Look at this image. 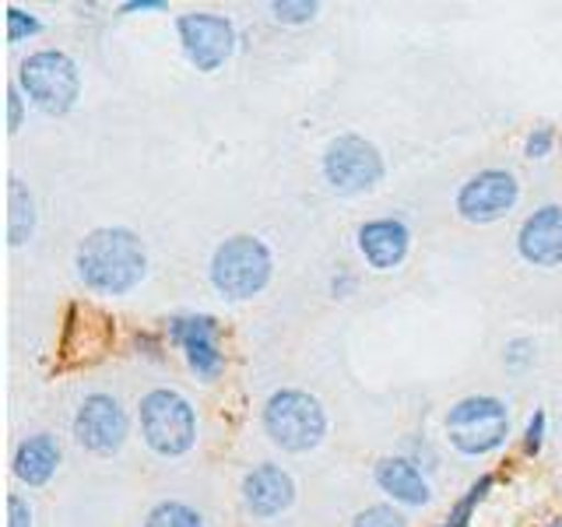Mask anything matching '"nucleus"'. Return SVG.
<instances>
[{
    "label": "nucleus",
    "instance_id": "28",
    "mask_svg": "<svg viewBox=\"0 0 562 527\" xmlns=\"http://www.w3.org/2000/svg\"><path fill=\"white\" fill-rule=\"evenodd\" d=\"M166 8H169L166 0H127L120 11L123 14H137V11H166Z\"/></svg>",
    "mask_w": 562,
    "mask_h": 527
},
{
    "label": "nucleus",
    "instance_id": "8",
    "mask_svg": "<svg viewBox=\"0 0 562 527\" xmlns=\"http://www.w3.org/2000/svg\"><path fill=\"white\" fill-rule=\"evenodd\" d=\"M176 32H180V43L187 60L211 75L218 70L236 49V29L225 14H211V11H190L176 18Z\"/></svg>",
    "mask_w": 562,
    "mask_h": 527
},
{
    "label": "nucleus",
    "instance_id": "18",
    "mask_svg": "<svg viewBox=\"0 0 562 527\" xmlns=\"http://www.w3.org/2000/svg\"><path fill=\"white\" fill-rule=\"evenodd\" d=\"M145 527H204V517L180 500H166L148 509Z\"/></svg>",
    "mask_w": 562,
    "mask_h": 527
},
{
    "label": "nucleus",
    "instance_id": "22",
    "mask_svg": "<svg viewBox=\"0 0 562 527\" xmlns=\"http://www.w3.org/2000/svg\"><path fill=\"white\" fill-rule=\"evenodd\" d=\"M43 32V22L22 8H8V43H25Z\"/></svg>",
    "mask_w": 562,
    "mask_h": 527
},
{
    "label": "nucleus",
    "instance_id": "7",
    "mask_svg": "<svg viewBox=\"0 0 562 527\" xmlns=\"http://www.w3.org/2000/svg\"><path fill=\"white\" fill-rule=\"evenodd\" d=\"M324 180L330 190L356 198V193L373 190L383 180V155L373 141L359 134H338L324 148Z\"/></svg>",
    "mask_w": 562,
    "mask_h": 527
},
{
    "label": "nucleus",
    "instance_id": "30",
    "mask_svg": "<svg viewBox=\"0 0 562 527\" xmlns=\"http://www.w3.org/2000/svg\"><path fill=\"white\" fill-rule=\"evenodd\" d=\"M559 148H562V141H559Z\"/></svg>",
    "mask_w": 562,
    "mask_h": 527
},
{
    "label": "nucleus",
    "instance_id": "19",
    "mask_svg": "<svg viewBox=\"0 0 562 527\" xmlns=\"http://www.w3.org/2000/svg\"><path fill=\"white\" fill-rule=\"evenodd\" d=\"M488 489H492V474H482L479 482H474L461 500L453 503L450 509V517L439 524V527H471V514H474V506H479L485 496H488Z\"/></svg>",
    "mask_w": 562,
    "mask_h": 527
},
{
    "label": "nucleus",
    "instance_id": "24",
    "mask_svg": "<svg viewBox=\"0 0 562 527\" xmlns=\"http://www.w3.org/2000/svg\"><path fill=\"white\" fill-rule=\"evenodd\" d=\"M552 145H555V131L549 127V123H541V127H535L531 134H527V141H524V155L527 158H544L552 152Z\"/></svg>",
    "mask_w": 562,
    "mask_h": 527
},
{
    "label": "nucleus",
    "instance_id": "3",
    "mask_svg": "<svg viewBox=\"0 0 562 527\" xmlns=\"http://www.w3.org/2000/svg\"><path fill=\"white\" fill-rule=\"evenodd\" d=\"M263 429H268L274 447L289 453H306L327 433L324 404L306 391H295V386L274 391L268 404H263Z\"/></svg>",
    "mask_w": 562,
    "mask_h": 527
},
{
    "label": "nucleus",
    "instance_id": "20",
    "mask_svg": "<svg viewBox=\"0 0 562 527\" xmlns=\"http://www.w3.org/2000/svg\"><path fill=\"white\" fill-rule=\"evenodd\" d=\"M316 11H321L316 0H274L271 4V14L281 25H306L316 18Z\"/></svg>",
    "mask_w": 562,
    "mask_h": 527
},
{
    "label": "nucleus",
    "instance_id": "25",
    "mask_svg": "<svg viewBox=\"0 0 562 527\" xmlns=\"http://www.w3.org/2000/svg\"><path fill=\"white\" fill-rule=\"evenodd\" d=\"M535 362V341L531 338H514L506 345V366L509 369H527Z\"/></svg>",
    "mask_w": 562,
    "mask_h": 527
},
{
    "label": "nucleus",
    "instance_id": "6",
    "mask_svg": "<svg viewBox=\"0 0 562 527\" xmlns=\"http://www.w3.org/2000/svg\"><path fill=\"white\" fill-rule=\"evenodd\" d=\"M447 436L450 447L464 457H485L499 450L509 436V408L499 397L471 394L461 397L447 412Z\"/></svg>",
    "mask_w": 562,
    "mask_h": 527
},
{
    "label": "nucleus",
    "instance_id": "15",
    "mask_svg": "<svg viewBox=\"0 0 562 527\" xmlns=\"http://www.w3.org/2000/svg\"><path fill=\"white\" fill-rule=\"evenodd\" d=\"M60 444H57V436L53 433H35L29 439H22L14 450V479L18 482H25L29 489H40L46 485L53 474H57L60 468Z\"/></svg>",
    "mask_w": 562,
    "mask_h": 527
},
{
    "label": "nucleus",
    "instance_id": "2",
    "mask_svg": "<svg viewBox=\"0 0 562 527\" xmlns=\"http://www.w3.org/2000/svg\"><path fill=\"white\" fill-rule=\"evenodd\" d=\"M140 436L158 457H183L198 444V415L193 404L169 386H155L137 404Z\"/></svg>",
    "mask_w": 562,
    "mask_h": 527
},
{
    "label": "nucleus",
    "instance_id": "17",
    "mask_svg": "<svg viewBox=\"0 0 562 527\" xmlns=\"http://www.w3.org/2000/svg\"><path fill=\"white\" fill-rule=\"evenodd\" d=\"M8 243L11 246H22L32 233H35V198L32 190L18 180V176H11L8 180Z\"/></svg>",
    "mask_w": 562,
    "mask_h": 527
},
{
    "label": "nucleus",
    "instance_id": "26",
    "mask_svg": "<svg viewBox=\"0 0 562 527\" xmlns=\"http://www.w3.org/2000/svg\"><path fill=\"white\" fill-rule=\"evenodd\" d=\"M8 527H32V506L18 492L8 496Z\"/></svg>",
    "mask_w": 562,
    "mask_h": 527
},
{
    "label": "nucleus",
    "instance_id": "4",
    "mask_svg": "<svg viewBox=\"0 0 562 527\" xmlns=\"http://www.w3.org/2000/svg\"><path fill=\"white\" fill-rule=\"evenodd\" d=\"M274 260L260 236H233L211 257V285L225 299H254L268 289Z\"/></svg>",
    "mask_w": 562,
    "mask_h": 527
},
{
    "label": "nucleus",
    "instance_id": "27",
    "mask_svg": "<svg viewBox=\"0 0 562 527\" xmlns=\"http://www.w3.org/2000/svg\"><path fill=\"white\" fill-rule=\"evenodd\" d=\"M22 110H25L22 88H18V81H11V85H8V131H18V127H22Z\"/></svg>",
    "mask_w": 562,
    "mask_h": 527
},
{
    "label": "nucleus",
    "instance_id": "16",
    "mask_svg": "<svg viewBox=\"0 0 562 527\" xmlns=\"http://www.w3.org/2000/svg\"><path fill=\"white\" fill-rule=\"evenodd\" d=\"M376 485L401 506H422L429 503V482L422 479V471L408 457H383L376 464Z\"/></svg>",
    "mask_w": 562,
    "mask_h": 527
},
{
    "label": "nucleus",
    "instance_id": "11",
    "mask_svg": "<svg viewBox=\"0 0 562 527\" xmlns=\"http://www.w3.org/2000/svg\"><path fill=\"white\" fill-rule=\"evenodd\" d=\"M169 338L180 345L190 373H198V380H204V383L218 380V373L225 369V356H222V345H218V321L215 316H207V313L172 316Z\"/></svg>",
    "mask_w": 562,
    "mask_h": 527
},
{
    "label": "nucleus",
    "instance_id": "21",
    "mask_svg": "<svg viewBox=\"0 0 562 527\" xmlns=\"http://www.w3.org/2000/svg\"><path fill=\"white\" fill-rule=\"evenodd\" d=\"M351 527H408V520H404V514L397 506L376 503V506H366L362 514H356Z\"/></svg>",
    "mask_w": 562,
    "mask_h": 527
},
{
    "label": "nucleus",
    "instance_id": "9",
    "mask_svg": "<svg viewBox=\"0 0 562 527\" xmlns=\"http://www.w3.org/2000/svg\"><path fill=\"white\" fill-rule=\"evenodd\" d=\"M517 198H520V187L514 180V172L482 169L457 190V215L471 225H488V222H499L503 215H509Z\"/></svg>",
    "mask_w": 562,
    "mask_h": 527
},
{
    "label": "nucleus",
    "instance_id": "23",
    "mask_svg": "<svg viewBox=\"0 0 562 527\" xmlns=\"http://www.w3.org/2000/svg\"><path fill=\"white\" fill-rule=\"evenodd\" d=\"M544 429H549V415L538 408L531 418H527V429H524V453L527 457L541 453V447H544Z\"/></svg>",
    "mask_w": 562,
    "mask_h": 527
},
{
    "label": "nucleus",
    "instance_id": "5",
    "mask_svg": "<svg viewBox=\"0 0 562 527\" xmlns=\"http://www.w3.org/2000/svg\"><path fill=\"white\" fill-rule=\"evenodd\" d=\"M18 88L49 116H64L75 110L81 96V75L78 64L64 49H40L29 53L18 67Z\"/></svg>",
    "mask_w": 562,
    "mask_h": 527
},
{
    "label": "nucleus",
    "instance_id": "14",
    "mask_svg": "<svg viewBox=\"0 0 562 527\" xmlns=\"http://www.w3.org/2000/svg\"><path fill=\"white\" fill-rule=\"evenodd\" d=\"M412 233L401 218H373L359 228V250L369 268L394 271L397 264L408 257Z\"/></svg>",
    "mask_w": 562,
    "mask_h": 527
},
{
    "label": "nucleus",
    "instance_id": "1",
    "mask_svg": "<svg viewBox=\"0 0 562 527\" xmlns=\"http://www.w3.org/2000/svg\"><path fill=\"white\" fill-rule=\"evenodd\" d=\"M75 268L85 289L99 295H127L140 285V278L148 271V250L131 228L102 225L78 243Z\"/></svg>",
    "mask_w": 562,
    "mask_h": 527
},
{
    "label": "nucleus",
    "instance_id": "12",
    "mask_svg": "<svg viewBox=\"0 0 562 527\" xmlns=\"http://www.w3.org/2000/svg\"><path fill=\"white\" fill-rule=\"evenodd\" d=\"M243 503L260 520L285 514V509L295 503L292 474L278 464H257L254 471H246V479H243Z\"/></svg>",
    "mask_w": 562,
    "mask_h": 527
},
{
    "label": "nucleus",
    "instance_id": "10",
    "mask_svg": "<svg viewBox=\"0 0 562 527\" xmlns=\"http://www.w3.org/2000/svg\"><path fill=\"white\" fill-rule=\"evenodd\" d=\"M127 412L113 394H88L75 412V436L85 450L110 457L127 439Z\"/></svg>",
    "mask_w": 562,
    "mask_h": 527
},
{
    "label": "nucleus",
    "instance_id": "29",
    "mask_svg": "<svg viewBox=\"0 0 562 527\" xmlns=\"http://www.w3.org/2000/svg\"><path fill=\"white\" fill-rule=\"evenodd\" d=\"M549 527H562V520H552V524H549Z\"/></svg>",
    "mask_w": 562,
    "mask_h": 527
},
{
    "label": "nucleus",
    "instance_id": "13",
    "mask_svg": "<svg viewBox=\"0 0 562 527\" xmlns=\"http://www.w3.org/2000/svg\"><path fill=\"white\" fill-rule=\"evenodd\" d=\"M517 250L535 268H555L562 264V208L544 204L527 215L517 233Z\"/></svg>",
    "mask_w": 562,
    "mask_h": 527
}]
</instances>
